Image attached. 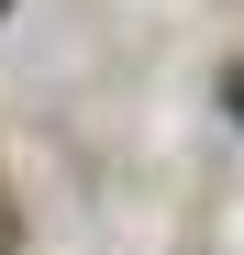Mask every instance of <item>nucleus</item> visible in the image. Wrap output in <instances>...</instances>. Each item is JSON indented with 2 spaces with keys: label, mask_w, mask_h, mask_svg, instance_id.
Segmentation results:
<instances>
[{
  "label": "nucleus",
  "mask_w": 244,
  "mask_h": 255,
  "mask_svg": "<svg viewBox=\"0 0 244 255\" xmlns=\"http://www.w3.org/2000/svg\"><path fill=\"white\" fill-rule=\"evenodd\" d=\"M222 100H233V111H244V67H233V78H222Z\"/></svg>",
  "instance_id": "1"
}]
</instances>
